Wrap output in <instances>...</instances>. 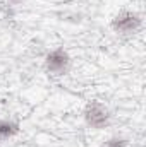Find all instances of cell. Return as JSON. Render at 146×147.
Wrapping results in <instances>:
<instances>
[{
    "label": "cell",
    "mask_w": 146,
    "mask_h": 147,
    "mask_svg": "<svg viewBox=\"0 0 146 147\" xmlns=\"http://www.w3.org/2000/svg\"><path fill=\"white\" fill-rule=\"evenodd\" d=\"M45 67H46L48 72L60 75V74L69 70V67H71V57H69V53L65 50L57 48V50L50 51L45 57Z\"/></svg>",
    "instance_id": "2"
},
{
    "label": "cell",
    "mask_w": 146,
    "mask_h": 147,
    "mask_svg": "<svg viewBox=\"0 0 146 147\" xmlns=\"http://www.w3.org/2000/svg\"><path fill=\"white\" fill-rule=\"evenodd\" d=\"M10 2H16V0H10Z\"/></svg>",
    "instance_id": "6"
},
{
    "label": "cell",
    "mask_w": 146,
    "mask_h": 147,
    "mask_svg": "<svg viewBox=\"0 0 146 147\" xmlns=\"http://www.w3.org/2000/svg\"><path fill=\"white\" fill-rule=\"evenodd\" d=\"M112 28L119 34H134L141 28V17L132 10H122L112 21Z\"/></svg>",
    "instance_id": "1"
},
{
    "label": "cell",
    "mask_w": 146,
    "mask_h": 147,
    "mask_svg": "<svg viewBox=\"0 0 146 147\" xmlns=\"http://www.w3.org/2000/svg\"><path fill=\"white\" fill-rule=\"evenodd\" d=\"M19 134V125L12 120H0V140L12 139Z\"/></svg>",
    "instance_id": "4"
},
{
    "label": "cell",
    "mask_w": 146,
    "mask_h": 147,
    "mask_svg": "<svg viewBox=\"0 0 146 147\" xmlns=\"http://www.w3.org/2000/svg\"><path fill=\"white\" fill-rule=\"evenodd\" d=\"M84 120L93 128H103L110 121V111L102 103H89L84 108Z\"/></svg>",
    "instance_id": "3"
},
{
    "label": "cell",
    "mask_w": 146,
    "mask_h": 147,
    "mask_svg": "<svg viewBox=\"0 0 146 147\" xmlns=\"http://www.w3.org/2000/svg\"><path fill=\"white\" fill-rule=\"evenodd\" d=\"M103 147H127V142L122 140V139H112Z\"/></svg>",
    "instance_id": "5"
}]
</instances>
